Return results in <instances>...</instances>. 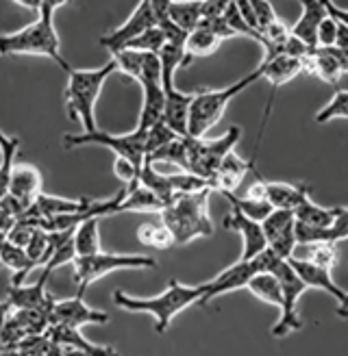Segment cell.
I'll use <instances>...</instances> for the list:
<instances>
[{"label":"cell","instance_id":"obj_1","mask_svg":"<svg viewBox=\"0 0 348 356\" xmlns=\"http://www.w3.org/2000/svg\"><path fill=\"white\" fill-rule=\"evenodd\" d=\"M63 5H65V0H40L38 20L15 33L0 35V55L3 57H9V55L48 57L55 61L63 72H68L70 65L61 55V40L55 29V20H52L55 11Z\"/></svg>","mask_w":348,"mask_h":356},{"label":"cell","instance_id":"obj_2","mask_svg":"<svg viewBox=\"0 0 348 356\" xmlns=\"http://www.w3.org/2000/svg\"><path fill=\"white\" fill-rule=\"evenodd\" d=\"M205 296V284H183L179 280H170L168 289L155 298H133L125 291H116L113 302L129 313H148L155 317V332L164 334L172 319L183 313L191 305H200Z\"/></svg>","mask_w":348,"mask_h":356},{"label":"cell","instance_id":"obj_3","mask_svg":"<svg viewBox=\"0 0 348 356\" xmlns=\"http://www.w3.org/2000/svg\"><path fill=\"white\" fill-rule=\"evenodd\" d=\"M118 67L113 61H107L96 70H68V85H65V111L68 118L79 120L83 124V133H94L96 127V102L102 92V85Z\"/></svg>","mask_w":348,"mask_h":356},{"label":"cell","instance_id":"obj_4","mask_svg":"<svg viewBox=\"0 0 348 356\" xmlns=\"http://www.w3.org/2000/svg\"><path fill=\"white\" fill-rule=\"evenodd\" d=\"M207 198L209 191L177 195L161 211V224L172 233L174 245H185L191 239L214 235V224L207 211Z\"/></svg>","mask_w":348,"mask_h":356},{"label":"cell","instance_id":"obj_5","mask_svg":"<svg viewBox=\"0 0 348 356\" xmlns=\"http://www.w3.org/2000/svg\"><path fill=\"white\" fill-rule=\"evenodd\" d=\"M259 79H261V72H259V67H257L255 72H251L248 76H244V79L231 83L229 87H222V89H198V92H194V100H191V106H189L187 137L203 139L222 120L229 102L235 96H239L244 89H248L251 85H255Z\"/></svg>","mask_w":348,"mask_h":356},{"label":"cell","instance_id":"obj_6","mask_svg":"<svg viewBox=\"0 0 348 356\" xmlns=\"http://www.w3.org/2000/svg\"><path fill=\"white\" fill-rule=\"evenodd\" d=\"M74 282L77 296L83 298L85 289L98 278L107 276L118 270H152L157 267V259L146 254H113V252H98L90 257L74 259Z\"/></svg>","mask_w":348,"mask_h":356},{"label":"cell","instance_id":"obj_7","mask_svg":"<svg viewBox=\"0 0 348 356\" xmlns=\"http://www.w3.org/2000/svg\"><path fill=\"white\" fill-rule=\"evenodd\" d=\"M239 139H242L239 127H231L224 135H220L216 139L187 137V174L200 176L205 181L212 183L222 161L235 150Z\"/></svg>","mask_w":348,"mask_h":356},{"label":"cell","instance_id":"obj_8","mask_svg":"<svg viewBox=\"0 0 348 356\" xmlns=\"http://www.w3.org/2000/svg\"><path fill=\"white\" fill-rule=\"evenodd\" d=\"M83 146H102L109 148L116 156L129 159L131 163H135L139 170L144 165L146 159V133L144 131H133L125 135H113L107 131H94V133H72L63 135V148H83Z\"/></svg>","mask_w":348,"mask_h":356},{"label":"cell","instance_id":"obj_9","mask_svg":"<svg viewBox=\"0 0 348 356\" xmlns=\"http://www.w3.org/2000/svg\"><path fill=\"white\" fill-rule=\"evenodd\" d=\"M274 276L281 282L283 302H281V317H278V322L272 326V337L274 339H283V337L303 328V319L299 315V300L307 291V284L296 276V272L292 270L287 261H283L276 267Z\"/></svg>","mask_w":348,"mask_h":356},{"label":"cell","instance_id":"obj_10","mask_svg":"<svg viewBox=\"0 0 348 356\" xmlns=\"http://www.w3.org/2000/svg\"><path fill=\"white\" fill-rule=\"evenodd\" d=\"M152 26H157L155 11H152V0H142V3L135 5L133 13L127 17V22L122 26H118V29H113L111 33L102 35V38L98 40V44L102 48H107L113 55V52L125 50L131 42H135L139 35L146 33Z\"/></svg>","mask_w":348,"mask_h":356},{"label":"cell","instance_id":"obj_11","mask_svg":"<svg viewBox=\"0 0 348 356\" xmlns=\"http://www.w3.org/2000/svg\"><path fill=\"white\" fill-rule=\"evenodd\" d=\"M261 228H264V235L268 241V248L274 250L283 261L294 257L296 250V218L294 211H281L274 209L270 216L261 222Z\"/></svg>","mask_w":348,"mask_h":356},{"label":"cell","instance_id":"obj_12","mask_svg":"<svg viewBox=\"0 0 348 356\" xmlns=\"http://www.w3.org/2000/svg\"><path fill=\"white\" fill-rule=\"evenodd\" d=\"M109 315L104 311H96L85 305V300L79 296L57 300L55 309L50 315V326H70V328H81L85 324H107Z\"/></svg>","mask_w":348,"mask_h":356},{"label":"cell","instance_id":"obj_13","mask_svg":"<svg viewBox=\"0 0 348 356\" xmlns=\"http://www.w3.org/2000/svg\"><path fill=\"white\" fill-rule=\"evenodd\" d=\"M255 267L251 261H237L233 263L231 267H226L222 270L214 280L205 282V296L200 300V305H209L212 300L224 296V293H231V291H237V289H246L251 278L255 276Z\"/></svg>","mask_w":348,"mask_h":356},{"label":"cell","instance_id":"obj_14","mask_svg":"<svg viewBox=\"0 0 348 356\" xmlns=\"http://www.w3.org/2000/svg\"><path fill=\"white\" fill-rule=\"evenodd\" d=\"M224 228L235 230V233L242 235L244 252H242L239 261H251V259H255L259 252H264L266 248H268V241H266V235H264V228H261V224L248 220V218L244 216L242 211H237L235 207H231V211L226 213V218H224Z\"/></svg>","mask_w":348,"mask_h":356},{"label":"cell","instance_id":"obj_15","mask_svg":"<svg viewBox=\"0 0 348 356\" xmlns=\"http://www.w3.org/2000/svg\"><path fill=\"white\" fill-rule=\"evenodd\" d=\"M94 198H61V195H46L40 193L35 204L29 209V213L24 218H33V220H50V218H63V216H74V213H83L87 209H92Z\"/></svg>","mask_w":348,"mask_h":356},{"label":"cell","instance_id":"obj_16","mask_svg":"<svg viewBox=\"0 0 348 356\" xmlns=\"http://www.w3.org/2000/svg\"><path fill=\"white\" fill-rule=\"evenodd\" d=\"M290 267L296 272V276H299L305 284H307V289H322L324 293H329L331 298H333L335 302H340L344 298V289L338 287V282L333 280V276H331L329 270H324V267L320 265H313L311 261L307 259H287Z\"/></svg>","mask_w":348,"mask_h":356},{"label":"cell","instance_id":"obj_17","mask_svg":"<svg viewBox=\"0 0 348 356\" xmlns=\"http://www.w3.org/2000/svg\"><path fill=\"white\" fill-rule=\"evenodd\" d=\"M303 11L301 17L296 20V24L290 29V33L296 40H301L305 46H309L311 50H316V33L318 26L324 17L329 15L324 9V0H303L301 3Z\"/></svg>","mask_w":348,"mask_h":356},{"label":"cell","instance_id":"obj_18","mask_svg":"<svg viewBox=\"0 0 348 356\" xmlns=\"http://www.w3.org/2000/svg\"><path fill=\"white\" fill-rule=\"evenodd\" d=\"M46 337L50 341H55L63 348H72V350H81L87 352L90 356H120V352L111 346H98L87 341L81 328H70V326H50L46 330Z\"/></svg>","mask_w":348,"mask_h":356},{"label":"cell","instance_id":"obj_19","mask_svg":"<svg viewBox=\"0 0 348 356\" xmlns=\"http://www.w3.org/2000/svg\"><path fill=\"white\" fill-rule=\"evenodd\" d=\"M166 94V109H164V122L168 129H172L179 137H187L189 127V106L194 100V94H185L181 89H170Z\"/></svg>","mask_w":348,"mask_h":356},{"label":"cell","instance_id":"obj_20","mask_svg":"<svg viewBox=\"0 0 348 356\" xmlns=\"http://www.w3.org/2000/svg\"><path fill=\"white\" fill-rule=\"evenodd\" d=\"M9 193L26 207H33L38 195L42 193V174L35 165H15L13 176H11V185Z\"/></svg>","mask_w":348,"mask_h":356},{"label":"cell","instance_id":"obj_21","mask_svg":"<svg viewBox=\"0 0 348 356\" xmlns=\"http://www.w3.org/2000/svg\"><path fill=\"white\" fill-rule=\"evenodd\" d=\"M307 198H311L309 185H290V183H274L266 181V200L281 211H296Z\"/></svg>","mask_w":348,"mask_h":356},{"label":"cell","instance_id":"obj_22","mask_svg":"<svg viewBox=\"0 0 348 356\" xmlns=\"http://www.w3.org/2000/svg\"><path fill=\"white\" fill-rule=\"evenodd\" d=\"M255 163V159H251V161L246 163L244 159H239L235 152H231L229 156L224 159L218 174L214 176L212 181V187L224 195H233L235 189L239 187V183L244 181V176H246V172L251 170V165Z\"/></svg>","mask_w":348,"mask_h":356},{"label":"cell","instance_id":"obj_23","mask_svg":"<svg viewBox=\"0 0 348 356\" xmlns=\"http://www.w3.org/2000/svg\"><path fill=\"white\" fill-rule=\"evenodd\" d=\"M259 72H261V79H266L270 83L272 92H274L276 87L287 85L301 72H305V70H303V61L285 57V55H278V57H274L270 61H261Z\"/></svg>","mask_w":348,"mask_h":356},{"label":"cell","instance_id":"obj_24","mask_svg":"<svg viewBox=\"0 0 348 356\" xmlns=\"http://www.w3.org/2000/svg\"><path fill=\"white\" fill-rule=\"evenodd\" d=\"M9 305L13 311H29V309H40L46 305H52L55 298L46 291V282L38 278L35 284H17V287L9 289Z\"/></svg>","mask_w":348,"mask_h":356},{"label":"cell","instance_id":"obj_25","mask_svg":"<svg viewBox=\"0 0 348 356\" xmlns=\"http://www.w3.org/2000/svg\"><path fill=\"white\" fill-rule=\"evenodd\" d=\"M303 70L307 74H313L322 79L324 83L335 85L340 81V76L344 74L342 65L338 63V59L333 57L331 48H316L311 55L303 61Z\"/></svg>","mask_w":348,"mask_h":356},{"label":"cell","instance_id":"obj_26","mask_svg":"<svg viewBox=\"0 0 348 356\" xmlns=\"http://www.w3.org/2000/svg\"><path fill=\"white\" fill-rule=\"evenodd\" d=\"M0 265H5L7 270L13 272V276H11V287H17V284H22L24 278L35 270V263L29 259L24 248L11 243L9 239L0 243Z\"/></svg>","mask_w":348,"mask_h":356},{"label":"cell","instance_id":"obj_27","mask_svg":"<svg viewBox=\"0 0 348 356\" xmlns=\"http://www.w3.org/2000/svg\"><path fill=\"white\" fill-rule=\"evenodd\" d=\"M164 209L166 204L150 189L137 183L135 187L125 191V198L118 202L116 213H161Z\"/></svg>","mask_w":348,"mask_h":356},{"label":"cell","instance_id":"obj_28","mask_svg":"<svg viewBox=\"0 0 348 356\" xmlns=\"http://www.w3.org/2000/svg\"><path fill=\"white\" fill-rule=\"evenodd\" d=\"M338 213H340V207H320L316 204L311 198H307L299 209L294 211V218L299 224H305V226H311V228H331L338 220Z\"/></svg>","mask_w":348,"mask_h":356},{"label":"cell","instance_id":"obj_29","mask_svg":"<svg viewBox=\"0 0 348 356\" xmlns=\"http://www.w3.org/2000/svg\"><path fill=\"white\" fill-rule=\"evenodd\" d=\"M17 152H20V137H11L0 131V200L9 193Z\"/></svg>","mask_w":348,"mask_h":356},{"label":"cell","instance_id":"obj_30","mask_svg":"<svg viewBox=\"0 0 348 356\" xmlns=\"http://www.w3.org/2000/svg\"><path fill=\"white\" fill-rule=\"evenodd\" d=\"M222 40L218 35H214L212 31L207 29H196L187 35V42H185V61H183V67L189 65L191 59H200V57H209L214 55V52L220 48Z\"/></svg>","mask_w":348,"mask_h":356},{"label":"cell","instance_id":"obj_31","mask_svg":"<svg viewBox=\"0 0 348 356\" xmlns=\"http://www.w3.org/2000/svg\"><path fill=\"white\" fill-rule=\"evenodd\" d=\"M257 300L266 302L270 307L281 309V302H283V291H281V282L274 274H255L246 287Z\"/></svg>","mask_w":348,"mask_h":356},{"label":"cell","instance_id":"obj_32","mask_svg":"<svg viewBox=\"0 0 348 356\" xmlns=\"http://www.w3.org/2000/svg\"><path fill=\"white\" fill-rule=\"evenodd\" d=\"M168 13H170V20L189 35L200 24V0H194V3H191V0H177V3H172L170 0Z\"/></svg>","mask_w":348,"mask_h":356},{"label":"cell","instance_id":"obj_33","mask_svg":"<svg viewBox=\"0 0 348 356\" xmlns=\"http://www.w3.org/2000/svg\"><path fill=\"white\" fill-rule=\"evenodd\" d=\"M100 218H92L83 222L74 230V248H77V257H90L98 254L100 250Z\"/></svg>","mask_w":348,"mask_h":356},{"label":"cell","instance_id":"obj_34","mask_svg":"<svg viewBox=\"0 0 348 356\" xmlns=\"http://www.w3.org/2000/svg\"><path fill=\"white\" fill-rule=\"evenodd\" d=\"M146 59H148V52H137V50H120L111 55V61L116 63L118 72H122L135 83H139V79L144 74Z\"/></svg>","mask_w":348,"mask_h":356},{"label":"cell","instance_id":"obj_35","mask_svg":"<svg viewBox=\"0 0 348 356\" xmlns=\"http://www.w3.org/2000/svg\"><path fill=\"white\" fill-rule=\"evenodd\" d=\"M226 200L231 202V207L242 211L248 220L259 222V224L274 211V207L268 200H253V198H246V195H244V198H237V195L233 193V195H226Z\"/></svg>","mask_w":348,"mask_h":356},{"label":"cell","instance_id":"obj_36","mask_svg":"<svg viewBox=\"0 0 348 356\" xmlns=\"http://www.w3.org/2000/svg\"><path fill=\"white\" fill-rule=\"evenodd\" d=\"M331 120H348V92L346 89H340V92L333 94L322 109L313 115V122L316 124H326Z\"/></svg>","mask_w":348,"mask_h":356},{"label":"cell","instance_id":"obj_37","mask_svg":"<svg viewBox=\"0 0 348 356\" xmlns=\"http://www.w3.org/2000/svg\"><path fill=\"white\" fill-rule=\"evenodd\" d=\"M168 44L166 35L159 26H152L146 33H142L135 42H131L125 50H137V52H148V55H159L164 46Z\"/></svg>","mask_w":348,"mask_h":356},{"label":"cell","instance_id":"obj_38","mask_svg":"<svg viewBox=\"0 0 348 356\" xmlns=\"http://www.w3.org/2000/svg\"><path fill=\"white\" fill-rule=\"evenodd\" d=\"M74 259H77V248H74V237L72 239H68L63 245H59L57 250H55V254H52L50 259H48V263L42 267V274H40V280H44V282H48V278L52 276V272L55 270H59L61 265H68V263H74Z\"/></svg>","mask_w":348,"mask_h":356},{"label":"cell","instance_id":"obj_39","mask_svg":"<svg viewBox=\"0 0 348 356\" xmlns=\"http://www.w3.org/2000/svg\"><path fill=\"white\" fill-rule=\"evenodd\" d=\"M307 248H309V254L305 259L311 261L313 265H320L329 272L338 265V259H340L338 243H313V245H307Z\"/></svg>","mask_w":348,"mask_h":356},{"label":"cell","instance_id":"obj_40","mask_svg":"<svg viewBox=\"0 0 348 356\" xmlns=\"http://www.w3.org/2000/svg\"><path fill=\"white\" fill-rule=\"evenodd\" d=\"M222 20L226 22V26H229L233 33H235V38H248V40H255V42H261V38L259 35L244 22V17H242V13H239V9H237V3H229L226 5V11H224V15H222Z\"/></svg>","mask_w":348,"mask_h":356},{"label":"cell","instance_id":"obj_41","mask_svg":"<svg viewBox=\"0 0 348 356\" xmlns=\"http://www.w3.org/2000/svg\"><path fill=\"white\" fill-rule=\"evenodd\" d=\"M179 135L174 133L172 129H168V124L166 122H159V124H155L152 129L146 131V156H150L152 152L157 150H161L164 146H168L170 141H174Z\"/></svg>","mask_w":348,"mask_h":356},{"label":"cell","instance_id":"obj_42","mask_svg":"<svg viewBox=\"0 0 348 356\" xmlns=\"http://www.w3.org/2000/svg\"><path fill=\"white\" fill-rule=\"evenodd\" d=\"M139 170L135 163H131L129 159H122V156H116V161H113V174L118 176V181L122 183H127V189L135 187L137 181H139Z\"/></svg>","mask_w":348,"mask_h":356},{"label":"cell","instance_id":"obj_43","mask_svg":"<svg viewBox=\"0 0 348 356\" xmlns=\"http://www.w3.org/2000/svg\"><path fill=\"white\" fill-rule=\"evenodd\" d=\"M251 3H253V9H255L257 29H259V35H261V31H266L270 24H274L278 20V15H276L272 3H268V0H251Z\"/></svg>","mask_w":348,"mask_h":356},{"label":"cell","instance_id":"obj_44","mask_svg":"<svg viewBox=\"0 0 348 356\" xmlns=\"http://www.w3.org/2000/svg\"><path fill=\"white\" fill-rule=\"evenodd\" d=\"M335 38H338V20L326 15L316 33V48H333Z\"/></svg>","mask_w":348,"mask_h":356},{"label":"cell","instance_id":"obj_45","mask_svg":"<svg viewBox=\"0 0 348 356\" xmlns=\"http://www.w3.org/2000/svg\"><path fill=\"white\" fill-rule=\"evenodd\" d=\"M226 5L224 0H205L200 3V22L203 20H220L226 11Z\"/></svg>","mask_w":348,"mask_h":356},{"label":"cell","instance_id":"obj_46","mask_svg":"<svg viewBox=\"0 0 348 356\" xmlns=\"http://www.w3.org/2000/svg\"><path fill=\"white\" fill-rule=\"evenodd\" d=\"M172 245H174L172 233H170V230H168L164 224H159V226H157V233H155L152 250H168V248H172Z\"/></svg>","mask_w":348,"mask_h":356},{"label":"cell","instance_id":"obj_47","mask_svg":"<svg viewBox=\"0 0 348 356\" xmlns=\"http://www.w3.org/2000/svg\"><path fill=\"white\" fill-rule=\"evenodd\" d=\"M237 9H239V13H242V17H244V22H246V24L259 35L257 17H255V9H253V3H251V0H239V3H237ZM259 38H261V35H259Z\"/></svg>","mask_w":348,"mask_h":356},{"label":"cell","instance_id":"obj_48","mask_svg":"<svg viewBox=\"0 0 348 356\" xmlns=\"http://www.w3.org/2000/svg\"><path fill=\"white\" fill-rule=\"evenodd\" d=\"M155 233H157V224L146 222V224H142V226L137 228V241L142 243L144 248H152V243H155Z\"/></svg>","mask_w":348,"mask_h":356},{"label":"cell","instance_id":"obj_49","mask_svg":"<svg viewBox=\"0 0 348 356\" xmlns=\"http://www.w3.org/2000/svg\"><path fill=\"white\" fill-rule=\"evenodd\" d=\"M324 9L333 20H338L340 24H344L348 29V9H340L335 3H329V0H324Z\"/></svg>","mask_w":348,"mask_h":356},{"label":"cell","instance_id":"obj_50","mask_svg":"<svg viewBox=\"0 0 348 356\" xmlns=\"http://www.w3.org/2000/svg\"><path fill=\"white\" fill-rule=\"evenodd\" d=\"M333 48H338V50H342L348 55V29L344 24H340V22H338V38H335Z\"/></svg>","mask_w":348,"mask_h":356},{"label":"cell","instance_id":"obj_51","mask_svg":"<svg viewBox=\"0 0 348 356\" xmlns=\"http://www.w3.org/2000/svg\"><path fill=\"white\" fill-rule=\"evenodd\" d=\"M15 220L9 216V213H5L3 209H0V233H9V230L13 228Z\"/></svg>","mask_w":348,"mask_h":356},{"label":"cell","instance_id":"obj_52","mask_svg":"<svg viewBox=\"0 0 348 356\" xmlns=\"http://www.w3.org/2000/svg\"><path fill=\"white\" fill-rule=\"evenodd\" d=\"M11 305L9 302H3V305H0V330L5 328V324L9 322V317H11Z\"/></svg>","mask_w":348,"mask_h":356},{"label":"cell","instance_id":"obj_53","mask_svg":"<svg viewBox=\"0 0 348 356\" xmlns=\"http://www.w3.org/2000/svg\"><path fill=\"white\" fill-rule=\"evenodd\" d=\"M44 356H65V348L59 346V343H55V341H50V346L44 352Z\"/></svg>","mask_w":348,"mask_h":356},{"label":"cell","instance_id":"obj_54","mask_svg":"<svg viewBox=\"0 0 348 356\" xmlns=\"http://www.w3.org/2000/svg\"><path fill=\"white\" fill-rule=\"evenodd\" d=\"M338 315L340 317H348V293H344V298L338 302Z\"/></svg>","mask_w":348,"mask_h":356},{"label":"cell","instance_id":"obj_55","mask_svg":"<svg viewBox=\"0 0 348 356\" xmlns=\"http://www.w3.org/2000/svg\"><path fill=\"white\" fill-rule=\"evenodd\" d=\"M0 356H17V350H15V348H9V346H3V343H0Z\"/></svg>","mask_w":348,"mask_h":356},{"label":"cell","instance_id":"obj_56","mask_svg":"<svg viewBox=\"0 0 348 356\" xmlns=\"http://www.w3.org/2000/svg\"><path fill=\"white\" fill-rule=\"evenodd\" d=\"M65 356H90V354H87V352H81V350L65 348Z\"/></svg>","mask_w":348,"mask_h":356},{"label":"cell","instance_id":"obj_57","mask_svg":"<svg viewBox=\"0 0 348 356\" xmlns=\"http://www.w3.org/2000/svg\"><path fill=\"white\" fill-rule=\"evenodd\" d=\"M17 356H29V354H24V352H17Z\"/></svg>","mask_w":348,"mask_h":356}]
</instances>
